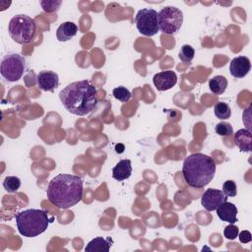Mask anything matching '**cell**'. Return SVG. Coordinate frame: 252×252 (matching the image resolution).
I'll return each instance as SVG.
<instances>
[{
  "label": "cell",
  "mask_w": 252,
  "mask_h": 252,
  "mask_svg": "<svg viewBox=\"0 0 252 252\" xmlns=\"http://www.w3.org/2000/svg\"><path fill=\"white\" fill-rule=\"evenodd\" d=\"M59 98L68 112L78 116L91 113L98 103L96 89L89 80H81L67 85L59 93Z\"/></svg>",
  "instance_id": "1"
},
{
  "label": "cell",
  "mask_w": 252,
  "mask_h": 252,
  "mask_svg": "<svg viewBox=\"0 0 252 252\" xmlns=\"http://www.w3.org/2000/svg\"><path fill=\"white\" fill-rule=\"evenodd\" d=\"M83 180L73 174L61 173L53 177L48 184V201L59 209H69L83 198Z\"/></svg>",
  "instance_id": "2"
},
{
  "label": "cell",
  "mask_w": 252,
  "mask_h": 252,
  "mask_svg": "<svg viewBox=\"0 0 252 252\" xmlns=\"http://www.w3.org/2000/svg\"><path fill=\"white\" fill-rule=\"evenodd\" d=\"M215 172L216 162L208 155L202 153L191 154L183 161L182 175L190 187L204 188L213 180Z\"/></svg>",
  "instance_id": "3"
},
{
  "label": "cell",
  "mask_w": 252,
  "mask_h": 252,
  "mask_svg": "<svg viewBox=\"0 0 252 252\" xmlns=\"http://www.w3.org/2000/svg\"><path fill=\"white\" fill-rule=\"evenodd\" d=\"M15 220L20 234L25 237H35L47 229L53 219L49 220L44 210L28 209L18 213Z\"/></svg>",
  "instance_id": "4"
},
{
  "label": "cell",
  "mask_w": 252,
  "mask_h": 252,
  "mask_svg": "<svg viewBox=\"0 0 252 252\" xmlns=\"http://www.w3.org/2000/svg\"><path fill=\"white\" fill-rule=\"evenodd\" d=\"M36 24L28 15L20 14L14 16L8 25V32L11 38L20 44L32 42L35 35Z\"/></svg>",
  "instance_id": "5"
},
{
  "label": "cell",
  "mask_w": 252,
  "mask_h": 252,
  "mask_svg": "<svg viewBox=\"0 0 252 252\" xmlns=\"http://www.w3.org/2000/svg\"><path fill=\"white\" fill-rule=\"evenodd\" d=\"M26 59L24 56L11 52L2 58L0 64V73L8 82L19 81L26 71Z\"/></svg>",
  "instance_id": "6"
},
{
  "label": "cell",
  "mask_w": 252,
  "mask_h": 252,
  "mask_svg": "<svg viewBox=\"0 0 252 252\" xmlns=\"http://www.w3.org/2000/svg\"><path fill=\"white\" fill-rule=\"evenodd\" d=\"M183 23V13L176 7L165 6L158 13V25L161 32L176 33Z\"/></svg>",
  "instance_id": "7"
},
{
  "label": "cell",
  "mask_w": 252,
  "mask_h": 252,
  "mask_svg": "<svg viewBox=\"0 0 252 252\" xmlns=\"http://www.w3.org/2000/svg\"><path fill=\"white\" fill-rule=\"evenodd\" d=\"M135 24L138 32L146 36H154L159 31L158 12L152 8L139 10L135 16Z\"/></svg>",
  "instance_id": "8"
},
{
  "label": "cell",
  "mask_w": 252,
  "mask_h": 252,
  "mask_svg": "<svg viewBox=\"0 0 252 252\" xmlns=\"http://www.w3.org/2000/svg\"><path fill=\"white\" fill-rule=\"evenodd\" d=\"M227 201V197L219 189H207L201 197V205L207 211H216L223 202Z\"/></svg>",
  "instance_id": "9"
},
{
  "label": "cell",
  "mask_w": 252,
  "mask_h": 252,
  "mask_svg": "<svg viewBox=\"0 0 252 252\" xmlns=\"http://www.w3.org/2000/svg\"><path fill=\"white\" fill-rule=\"evenodd\" d=\"M36 82L40 90L52 93L59 86V77L58 74L53 71L43 70L37 74Z\"/></svg>",
  "instance_id": "10"
},
{
  "label": "cell",
  "mask_w": 252,
  "mask_h": 252,
  "mask_svg": "<svg viewBox=\"0 0 252 252\" xmlns=\"http://www.w3.org/2000/svg\"><path fill=\"white\" fill-rule=\"evenodd\" d=\"M153 83L158 91H159V92L167 91L176 85L177 76H176L175 72H173L171 70L162 71V72L157 73L154 76Z\"/></svg>",
  "instance_id": "11"
},
{
  "label": "cell",
  "mask_w": 252,
  "mask_h": 252,
  "mask_svg": "<svg viewBox=\"0 0 252 252\" xmlns=\"http://www.w3.org/2000/svg\"><path fill=\"white\" fill-rule=\"evenodd\" d=\"M251 69V62L246 56H237L233 58L229 65V72L236 79L244 78Z\"/></svg>",
  "instance_id": "12"
},
{
  "label": "cell",
  "mask_w": 252,
  "mask_h": 252,
  "mask_svg": "<svg viewBox=\"0 0 252 252\" xmlns=\"http://www.w3.org/2000/svg\"><path fill=\"white\" fill-rule=\"evenodd\" d=\"M216 211L220 220L229 223H234L237 221V208L234 204L225 201Z\"/></svg>",
  "instance_id": "13"
},
{
  "label": "cell",
  "mask_w": 252,
  "mask_h": 252,
  "mask_svg": "<svg viewBox=\"0 0 252 252\" xmlns=\"http://www.w3.org/2000/svg\"><path fill=\"white\" fill-rule=\"evenodd\" d=\"M235 145L241 152L250 153L252 149V134L249 129H240L234 134Z\"/></svg>",
  "instance_id": "14"
},
{
  "label": "cell",
  "mask_w": 252,
  "mask_h": 252,
  "mask_svg": "<svg viewBox=\"0 0 252 252\" xmlns=\"http://www.w3.org/2000/svg\"><path fill=\"white\" fill-rule=\"evenodd\" d=\"M132 164L130 159H121L112 168V177L117 181H123L131 176Z\"/></svg>",
  "instance_id": "15"
},
{
  "label": "cell",
  "mask_w": 252,
  "mask_h": 252,
  "mask_svg": "<svg viewBox=\"0 0 252 252\" xmlns=\"http://www.w3.org/2000/svg\"><path fill=\"white\" fill-rule=\"evenodd\" d=\"M78 32V27L73 22H64L62 23L57 31L56 37L59 41H68L72 39Z\"/></svg>",
  "instance_id": "16"
},
{
  "label": "cell",
  "mask_w": 252,
  "mask_h": 252,
  "mask_svg": "<svg viewBox=\"0 0 252 252\" xmlns=\"http://www.w3.org/2000/svg\"><path fill=\"white\" fill-rule=\"evenodd\" d=\"M111 241L109 238L105 239L103 237H95L92 239L87 246L85 251L88 252H108L111 247Z\"/></svg>",
  "instance_id": "17"
},
{
  "label": "cell",
  "mask_w": 252,
  "mask_h": 252,
  "mask_svg": "<svg viewBox=\"0 0 252 252\" xmlns=\"http://www.w3.org/2000/svg\"><path fill=\"white\" fill-rule=\"evenodd\" d=\"M226 87H227V80L223 76L217 75L212 79H210L209 81V88L214 94L219 95L223 94L224 91L226 90Z\"/></svg>",
  "instance_id": "18"
},
{
  "label": "cell",
  "mask_w": 252,
  "mask_h": 252,
  "mask_svg": "<svg viewBox=\"0 0 252 252\" xmlns=\"http://www.w3.org/2000/svg\"><path fill=\"white\" fill-rule=\"evenodd\" d=\"M214 112L219 119H227L231 115V110L229 105L222 101H219L216 103L214 107Z\"/></svg>",
  "instance_id": "19"
},
{
  "label": "cell",
  "mask_w": 252,
  "mask_h": 252,
  "mask_svg": "<svg viewBox=\"0 0 252 252\" xmlns=\"http://www.w3.org/2000/svg\"><path fill=\"white\" fill-rule=\"evenodd\" d=\"M3 187L8 193H15L21 187V180L17 176H7L3 181Z\"/></svg>",
  "instance_id": "20"
},
{
  "label": "cell",
  "mask_w": 252,
  "mask_h": 252,
  "mask_svg": "<svg viewBox=\"0 0 252 252\" xmlns=\"http://www.w3.org/2000/svg\"><path fill=\"white\" fill-rule=\"evenodd\" d=\"M195 56V49L189 45V44H184L181 46L178 57L182 62H191Z\"/></svg>",
  "instance_id": "21"
},
{
  "label": "cell",
  "mask_w": 252,
  "mask_h": 252,
  "mask_svg": "<svg viewBox=\"0 0 252 252\" xmlns=\"http://www.w3.org/2000/svg\"><path fill=\"white\" fill-rule=\"evenodd\" d=\"M112 94H113V96H114L116 99L120 100L121 102H127L128 100H130V98H131V96H132L130 91H129L127 88L122 87V86L113 89Z\"/></svg>",
  "instance_id": "22"
},
{
  "label": "cell",
  "mask_w": 252,
  "mask_h": 252,
  "mask_svg": "<svg viewBox=\"0 0 252 252\" xmlns=\"http://www.w3.org/2000/svg\"><path fill=\"white\" fill-rule=\"evenodd\" d=\"M62 1L61 0H42L40 1V5L43 9L44 12L46 13H52V12H56L59 7L61 6Z\"/></svg>",
  "instance_id": "23"
},
{
  "label": "cell",
  "mask_w": 252,
  "mask_h": 252,
  "mask_svg": "<svg viewBox=\"0 0 252 252\" xmlns=\"http://www.w3.org/2000/svg\"><path fill=\"white\" fill-rule=\"evenodd\" d=\"M215 131L218 135L225 137V136H230L233 133V128L229 123L222 121L216 125Z\"/></svg>",
  "instance_id": "24"
},
{
  "label": "cell",
  "mask_w": 252,
  "mask_h": 252,
  "mask_svg": "<svg viewBox=\"0 0 252 252\" xmlns=\"http://www.w3.org/2000/svg\"><path fill=\"white\" fill-rule=\"evenodd\" d=\"M222 192L226 197H235L237 194V187L233 180H226L222 185Z\"/></svg>",
  "instance_id": "25"
},
{
  "label": "cell",
  "mask_w": 252,
  "mask_h": 252,
  "mask_svg": "<svg viewBox=\"0 0 252 252\" xmlns=\"http://www.w3.org/2000/svg\"><path fill=\"white\" fill-rule=\"evenodd\" d=\"M238 233H239V228L233 223H230L229 225L225 226L223 229V235L228 240L235 239L238 236Z\"/></svg>",
  "instance_id": "26"
},
{
  "label": "cell",
  "mask_w": 252,
  "mask_h": 252,
  "mask_svg": "<svg viewBox=\"0 0 252 252\" xmlns=\"http://www.w3.org/2000/svg\"><path fill=\"white\" fill-rule=\"evenodd\" d=\"M238 237H239V240H240L241 243H248L252 239L251 233L248 230H243V231L239 232Z\"/></svg>",
  "instance_id": "27"
}]
</instances>
